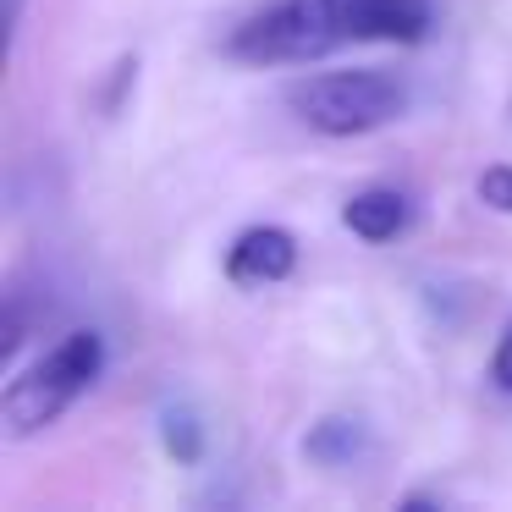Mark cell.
<instances>
[{
  "mask_svg": "<svg viewBox=\"0 0 512 512\" xmlns=\"http://www.w3.org/2000/svg\"><path fill=\"white\" fill-rule=\"evenodd\" d=\"M100 369H105L100 331H67L56 347H45L34 364L6 380V391H0V430L12 441L50 430L100 380Z\"/></svg>",
  "mask_w": 512,
  "mask_h": 512,
  "instance_id": "cell-1",
  "label": "cell"
},
{
  "mask_svg": "<svg viewBox=\"0 0 512 512\" xmlns=\"http://www.w3.org/2000/svg\"><path fill=\"white\" fill-rule=\"evenodd\" d=\"M342 45H353V0H270L226 39V50L254 67H303Z\"/></svg>",
  "mask_w": 512,
  "mask_h": 512,
  "instance_id": "cell-2",
  "label": "cell"
},
{
  "mask_svg": "<svg viewBox=\"0 0 512 512\" xmlns=\"http://www.w3.org/2000/svg\"><path fill=\"white\" fill-rule=\"evenodd\" d=\"M287 105L325 138H364L375 127H391L408 111V83L380 67L358 72H309L287 89Z\"/></svg>",
  "mask_w": 512,
  "mask_h": 512,
  "instance_id": "cell-3",
  "label": "cell"
},
{
  "mask_svg": "<svg viewBox=\"0 0 512 512\" xmlns=\"http://www.w3.org/2000/svg\"><path fill=\"white\" fill-rule=\"evenodd\" d=\"M298 270V237L281 226H248L232 248H226V276L237 287H270Z\"/></svg>",
  "mask_w": 512,
  "mask_h": 512,
  "instance_id": "cell-4",
  "label": "cell"
},
{
  "mask_svg": "<svg viewBox=\"0 0 512 512\" xmlns=\"http://www.w3.org/2000/svg\"><path fill=\"white\" fill-rule=\"evenodd\" d=\"M430 23V0H353V45H419Z\"/></svg>",
  "mask_w": 512,
  "mask_h": 512,
  "instance_id": "cell-5",
  "label": "cell"
},
{
  "mask_svg": "<svg viewBox=\"0 0 512 512\" xmlns=\"http://www.w3.org/2000/svg\"><path fill=\"white\" fill-rule=\"evenodd\" d=\"M342 221L353 226V237H364V243H391V237L408 226V199H402L397 188H364L347 199Z\"/></svg>",
  "mask_w": 512,
  "mask_h": 512,
  "instance_id": "cell-6",
  "label": "cell"
},
{
  "mask_svg": "<svg viewBox=\"0 0 512 512\" xmlns=\"http://www.w3.org/2000/svg\"><path fill=\"white\" fill-rule=\"evenodd\" d=\"M309 452L320 457V463H347V457L358 452V424L353 419H325L320 430H314Z\"/></svg>",
  "mask_w": 512,
  "mask_h": 512,
  "instance_id": "cell-7",
  "label": "cell"
},
{
  "mask_svg": "<svg viewBox=\"0 0 512 512\" xmlns=\"http://www.w3.org/2000/svg\"><path fill=\"white\" fill-rule=\"evenodd\" d=\"M160 435H166V452L182 457V463H193V457H199V446H204V435H199V424H193L188 408H166Z\"/></svg>",
  "mask_w": 512,
  "mask_h": 512,
  "instance_id": "cell-8",
  "label": "cell"
},
{
  "mask_svg": "<svg viewBox=\"0 0 512 512\" xmlns=\"http://www.w3.org/2000/svg\"><path fill=\"white\" fill-rule=\"evenodd\" d=\"M479 199H485L490 210L512 215V166H490L485 177H479Z\"/></svg>",
  "mask_w": 512,
  "mask_h": 512,
  "instance_id": "cell-9",
  "label": "cell"
},
{
  "mask_svg": "<svg viewBox=\"0 0 512 512\" xmlns=\"http://www.w3.org/2000/svg\"><path fill=\"white\" fill-rule=\"evenodd\" d=\"M490 380H496V391H512V325L501 331L496 353H490Z\"/></svg>",
  "mask_w": 512,
  "mask_h": 512,
  "instance_id": "cell-10",
  "label": "cell"
},
{
  "mask_svg": "<svg viewBox=\"0 0 512 512\" xmlns=\"http://www.w3.org/2000/svg\"><path fill=\"white\" fill-rule=\"evenodd\" d=\"M17 23H23V0H6V28L17 34Z\"/></svg>",
  "mask_w": 512,
  "mask_h": 512,
  "instance_id": "cell-11",
  "label": "cell"
}]
</instances>
